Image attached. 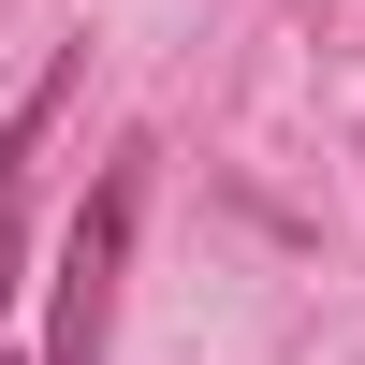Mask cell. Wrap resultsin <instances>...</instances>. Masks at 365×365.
Returning a JSON list of instances; mask_svg holds the SVG:
<instances>
[{"mask_svg": "<svg viewBox=\"0 0 365 365\" xmlns=\"http://www.w3.org/2000/svg\"><path fill=\"white\" fill-rule=\"evenodd\" d=\"M117 249H132V190H88L73 249H58V336H44V365H103V336H117Z\"/></svg>", "mask_w": 365, "mask_h": 365, "instance_id": "1", "label": "cell"}, {"mask_svg": "<svg viewBox=\"0 0 365 365\" xmlns=\"http://www.w3.org/2000/svg\"><path fill=\"white\" fill-rule=\"evenodd\" d=\"M15 249H29V220H15V146H0V292H15Z\"/></svg>", "mask_w": 365, "mask_h": 365, "instance_id": "2", "label": "cell"}]
</instances>
